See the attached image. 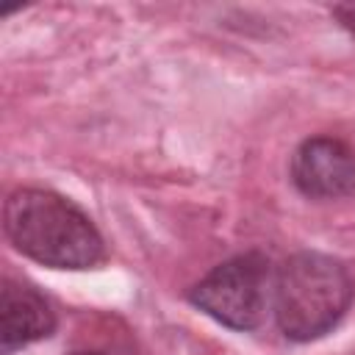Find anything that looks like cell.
Instances as JSON below:
<instances>
[{
    "label": "cell",
    "mask_w": 355,
    "mask_h": 355,
    "mask_svg": "<svg viewBox=\"0 0 355 355\" xmlns=\"http://www.w3.org/2000/svg\"><path fill=\"white\" fill-rule=\"evenodd\" d=\"M55 330V313L50 302L25 283L11 277L3 280L0 288V349L11 355L19 347L47 338Z\"/></svg>",
    "instance_id": "cell-5"
},
{
    "label": "cell",
    "mask_w": 355,
    "mask_h": 355,
    "mask_svg": "<svg viewBox=\"0 0 355 355\" xmlns=\"http://www.w3.org/2000/svg\"><path fill=\"white\" fill-rule=\"evenodd\" d=\"M355 283L349 269L322 252H297L275 275L272 311L288 341H316L327 336L349 311Z\"/></svg>",
    "instance_id": "cell-2"
},
{
    "label": "cell",
    "mask_w": 355,
    "mask_h": 355,
    "mask_svg": "<svg viewBox=\"0 0 355 355\" xmlns=\"http://www.w3.org/2000/svg\"><path fill=\"white\" fill-rule=\"evenodd\" d=\"M269 261L261 252H241L214 266L191 286L189 302L230 330H255L269 308Z\"/></svg>",
    "instance_id": "cell-3"
},
{
    "label": "cell",
    "mask_w": 355,
    "mask_h": 355,
    "mask_svg": "<svg viewBox=\"0 0 355 355\" xmlns=\"http://www.w3.org/2000/svg\"><path fill=\"white\" fill-rule=\"evenodd\" d=\"M333 14L341 19V25L355 36V6H336Z\"/></svg>",
    "instance_id": "cell-6"
},
{
    "label": "cell",
    "mask_w": 355,
    "mask_h": 355,
    "mask_svg": "<svg viewBox=\"0 0 355 355\" xmlns=\"http://www.w3.org/2000/svg\"><path fill=\"white\" fill-rule=\"evenodd\" d=\"M72 355H105V352H72Z\"/></svg>",
    "instance_id": "cell-7"
},
{
    "label": "cell",
    "mask_w": 355,
    "mask_h": 355,
    "mask_svg": "<svg viewBox=\"0 0 355 355\" xmlns=\"http://www.w3.org/2000/svg\"><path fill=\"white\" fill-rule=\"evenodd\" d=\"M3 230L22 255L53 269H92L105 258L94 222L47 189L11 191L3 205Z\"/></svg>",
    "instance_id": "cell-1"
},
{
    "label": "cell",
    "mask_w": 355,
    "mask_h": 355,
    "mask_svg": "<svg viewBox=\"0 0 355 355\" xmlns=\"http://www.w3.org/2000/svg\"><path fill=\"white\" fill-rule=\"evenodd\" d=\"M291 183L311 200H336L355 191V150L333 136L305 139L291 155Z\"/></svg>",
    "instance_id": "cell-4"
}]
</instances>
